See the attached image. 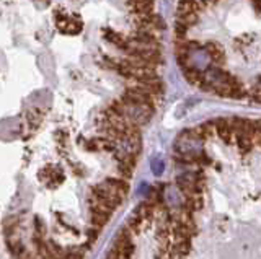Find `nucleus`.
Wrapping results in <instances>:
<instances>
[{
  "label": "nucleus",
  "instance_id": "nucleus-2",
  "mask_svg": "<svg viewBox=\"0 0 261 259\" xmlns=\"http://www.w3.org/2000/svg\"><path fill=\"white\" fill-rule=\"evenodd\" d=\"M216 123V131H217V135L220 137V140L225 142V143H233L235 142V131L232 127V121L227 119V118H220Z\"/></svg>",
  "mask_w": 261,
  "mask_h": 259
},
{
  "label": "nucleus",
  "instance_id": "nucleus-9",
  "mask_svg": "<svg viewBox=\"0 0 261 259\" xmlns=\"http://www.w3.org/2000/svg\"><path fill=\"white\" fill-rule=\"evenodd\" d=\"M35 226H36V237L44 238V233H46V225H44V222L41 220V218H36Z\"/></svg>",
  "mask_w": 261,
  "mask_h": 259
},
{
  "label": "nucleus",
  "instance_id": "nucleus-7",
  "mask_svg": "<svg viewBox=\"0 0 261 259\" xmlns=\"http://www.w3.org/2000/svg\"><path fill=\"white\" fill-rule=\"evenodd\" d=\"M105 38L108 39L110 43H113V44H116L118 47H121V49H127V44H129V39H126V38H122L119 33H114V31H110V30H106L105 31Z\"/></svg>",
  "mask_w": 261,
  "mask_h": 259
},
{
  "label": "nucleus",
  "instance_id": "nucleus-3",
  "mask_svg": "<svg viewBox=\"0 0 261 259\" xmlns=\"http://www.w3.org/2000/svg\"><path fill=\"white\" fill-rule=\"evenodd\" d=\"M204 47H206L209 57L212 59V62H214L216 66H222L225 62V52L222 49V46H219L217 43H207V44H204Z\"/></svg>",
  "mask_w": 261,
  "mask_h": 259
},
{
  "label": "nucleus",
  "instance_id": "nucleus-6",
  "mask_svg": "<svg viewBox=\"0 0 261 259\" xmlns=\"http://www.w3.org/2000/svg\"><path fill=\"white\" fill-rule=\"evenodd\" d=\"M130 4H133L134 10L139 13V15H149V13H153L152 9H153V0H130Z\"/></svg>",
  "mask_w": 261,
  "mask_h": 259
},
{
  "label": "nucleus",
  "instance_id": "nucleus-8",
  "mask_svg": "<svg viewBox=\"0 0 261 259\" xmlns=\"http://www.w3.org/2000/svg\"><path fill=\"white\" fill-rule=\"evenodd\" d=\"M108 220H110V215L101 214V212H92V226L93 228L101 230L103 226L108 223Z\"/></svg>",
  "mask_w": 261,
  "mask_h": 259
},
{
  "label": "nucleus",
  "instance_id": "nucleus-4",
  "mask_svg": "<svg viewBox=\"0 0 261 259\" xmlns=\"http://www.w3.org/2000/svg\"><path fill=\"white\" fill-rule=\"evenodd\" d=\"M202 7L196 0H179L178 4V15H188V13H199Z\"/></svg>",
  "mask_w": 261,
  "mask_h": 259
},
{
  "label": "nucleus",
  "instance_id": "nucleus-10",
  "mask_svg": "<svg viewBox=\"0 0 261 259\" xmlns=\"http://www.w3.org/2000/svg\"><path fill=\"white\" fill-rule=\"evenodd\" d=\"M250 95H251V98L255 100V101H259L261 103V83L253 85L251 90H250Z\"/></svg>",
  "mask_w": 261,
  "mask_h": 259
},
{
  "label": "nucleus",
  "instance_id": "nucleus-5",
  "mask_svg": "<svg viewBox=\"0 0 261 259\" xmlns=\"http://www.w3.org/2000/svg\"><path fill=\"white\" fill-rule=\"evenodd\" d=\"M194 132L198 134V137L201 140H206V139H211L212 135L214 134H217V131H216V123H202V124H199L198 127L194 129Z\"/></svg>",
  "mask_w": 261,
  "mask_h": 259
},
{
  "label": "nucleus",
  "instance_id": "nucleus-1",
  "mask_svg": "<svg viewBox=\"0 0 261 259\" xmlns=\"http://www.w3.org/2000/svg\"><path fill=\"white\" fill-rule=\"evenodd\" d=\"M113 108L122 112V114L127 118L129 123H133L136 126H144L149 123L155 111V106H152V104H139V103L129 101L126 98L114 101Z\"/></svg>",
  "mask_w": 261,
  "mask_h": 259
}]
</instances>
